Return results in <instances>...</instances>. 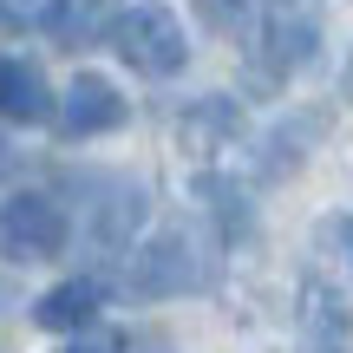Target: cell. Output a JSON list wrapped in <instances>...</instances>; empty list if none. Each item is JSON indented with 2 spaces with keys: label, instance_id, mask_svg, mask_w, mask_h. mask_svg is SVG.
Returning <instances> with one entry per match:
<instances>
[{
  "label": "cell",
  "instance_id": "obj_1",
  "mask_svg": "<svg viewBox=\"0 0 353 353\" xmlns=\"http://www.w3.org/2000/svg\"><path fill=\"white\" fill-rule=\"evenodd\" d=\"M321 33H327V13L321 0H262V59L249 72V92H275L288 72L321 59Z\"/></svg>",
  "mask_w": 353,
  "mask_h": 353
},
{
  "label": "cell",
  "instance_id": "obj_2",
  "mask_svg": "<svg viewBox=\"0 0 353 353\" xmlns=\"http://www.w3.org/2000/svg\"><path fill=\"white\" fill-rule=\"evenodd\" d=\"M125 288L144 294V301H170V294H196V288H210V262H203L196 229H190V223L157 229V236L144 242L138 255H131Z\"/></svg>",
  "mask_w": 353,
  "mask_h": 353
},
{
  "label": "cell",
  "instance_id": "obj_3",
  "mask_svg": "<svg viewBox=\"0 0 353 353\" xmlns=\"http://www.w3.org/2000/svg\"><path fill=\"white\" fill-rule=\"evenodd\" d=\"M112 52L144 79H170L190 59V33H183V20H176L164 0H138V7H125L112 20Z\"/></svg>",
  "mask_w": 353,
  "mask_h": 353
},
{
  "label": "cell",
  "instance_id": "obj_4",
  "mask_svg": "<svg viewBox=\"0 0 353 353\" xmlns=\"http://www.w3.org/2000/svg\"><path fill=\"white\" fill-rule=\"evenodd\" d=\"M65 242H72V223H65V210L52 196L20 190V196L0 203V255H13V262H52Z\"/></svg>",
  "mask_w": 353,
  "mask_h": 353
},
{
  "label": "cell",
  "instance_id": "obj_5",
  "mask_svg": "<svg viewBox=\"0 0 353 353\" xmlns=\"http://www.w3.org/2000/svg\"><path fill=\"white\" fill-rule=\"evenodd\" d=\"M294 321H301V353H347L353 347V307L341 301V288H327L321 275L301 281Z\"/></svg>",
  "mask_w": 353,
  "mask_h": 353
},
{
  "label": "cell",
  "instance_id": "obj_6",
  "mask_svg": "<svg viewBox=\"0 0 353 353\" xmlns=\"http://www.w3.org/2000/svg\"><path fill=\"white\" fill-rule=\"evenodd\" d=\"M118 125H125L118 85L99 79V72H79L72 92L59 99V138H99V131H118Z\"/></svg>",
  "mask_w": 353,
  "mask_h": 353
},
{
  "label": "cell",
  "instance_id": "obj_7",
  "mask_svg": "<svg viewBox=\"0 0 353 353\" xmlns=\"http://www.w3.org/2000/svg\"><path fill=\"white\" fill-rule=\"evenodd\" d=\"M321 131H327V112H288L262 144H255V176H262V183H281V176L307 157V144H314Z\"/></svg>",
  "mask_w": 353,
  "mask_h": 353
},
{
  "label": "cell",
  "instance_id": "obj_8",
  "mask_svg": "<svg viewBox=\"0 0 353 353\" xmlns=\"http://www.w3.org/2000/svg\"><path fill=\"white\" fill-rule=\"evenodd\" d=\"M99 307H105V288L92 275H79V281H59V288L39 294V301H33V321L46 334H79V327L99 321Z\"/></svg>",
  "mask_w": 353,
  "mask_h": 353
},
{
  "label": "cell",
  "instance_id": "obj_9",
  "mask_svg": "<svg viewBox=\"0 0 353 353\" xmlns=\"http://www.w3.org/2000/svg\"><path fill=\"white\" fill-rule=\"evenodd\" d=\"M99 196H105V203H92L85 236H92V242H105V249H125L131 229H138V216H144V190H138V183H125V176H112V183H99Z\"/></svg>",
  "mask_w": 353,
  "mask_h": 353
},
{
  "label": "cell",
  "instance_id": "obj_10",
  "mask_svg": "<svg viewBox=\"0 0 353 353\" xmlns=\"http://www.w3.org/2000/svg\"><path fill=\"white\" fill-rule=\"evenodd\" d=\"M0 118H13V125L52 118V92H46L33 59H0Z\"/></svg>",
  "mask_w": 353,
  "mask_h": 353
},
{
  "label": "cell",
  "instance_id": "obj_11",
  "mask_svg": "<svg viewBox=\"0 0 353 353\" xmlns=\"http://www.w3.org/2000/svg\"><path fill=\"white\" fill-rule=\"evenodd\" d=\"M236 125H242V112L229 99H196V112H183V125H176V144H183L196 164H210V157L236 138Z\"/></svg>",
  "mask_w": 353,
  "mask_h": 353
},
{
  "label": "cell",
  "instance_id": "obj_12",
  "mask_svg": "<svg viewBox=\"0 0 353 353\" xmlns=\"http://www.w3.org/2000/svg\"><path fill=\"white\" fill-rule=\"evenodd\" d=\"M196 196H203V210L223 223V242H242V236L255 229V210H242V203H249V190H242L236 176L203 170V176H196Z\"/></svg>",
  "mask_w": 353,
  "mask_h": 353
},
{
  "label": "cell",
  "instance_id": "obj_13",
  "mask_svg": "<svg viewBox=\"0 0 353 353\" xmlns=\"http://www.w3.org/2000/svg\"><path fill=\"white\" fill-rule=\"evenodd\" d=\"M65 0H0V33H59Z\"/></svg>",
  "mask_w": 353,
  "mask_h": 353
},
{
  "label": "cell",
  "instance_id": "obj_14",
  "mask_svg": "<svg viewBox=\"0 0 353 353\" xmlns=\"http://www.w3.org/2000/svg\"><path fill=\"white\" fill-rule=\"evenodd\" d=\"M112 20H118V13H112V0H85L79 13H65V20H59V39H65V46H85L92 33H105V39H112Z\"/></svg>",
  "mask_w": 353,
  "mask_h": 353
},
{
  "label": "cell",
  "instance_id": "obj_15",
  "mask_svg": "<svg viewBox=\"0 0 353 353\" xmlns=\"http://www.w3.org/2000/svg\"><path fill=\"white\" fill-rule=\"evenodd\" d=\"M196 20L210 26V33H236V26L249 20V0H196Z\"/></svg>",
  "mask_w": 353,
  "mask_h": 353
},
{
  "label": "cell",
  "instance_id": "obj_16",
  "mask_svg": "<svg viewBox=\"0 0 353 353\" xmlns=\"http://www.w3.org/2000/svg\"><path fill=\"white\" fill-rule=\"evenodd\" d=\"M341 242H347V262H353V216H347V223H341Z\"/></svg>",
  "mask_w": 353,
  "mask_h": 353
},
{
  "label": "cell",
  "instance_id": "obj_17",
  "mask_svg": "<svg viewBox=\"0 0 353 353\" xmlns=\"http://www.w3.org/2000/svg\"><path fill=\"white\" fill-rule=\"evenodd\" d=\"M65 353H105V347H65Z\"/></svg>",
  "mask_w": 353,
  "mask_h": 353
}]
</instances>
